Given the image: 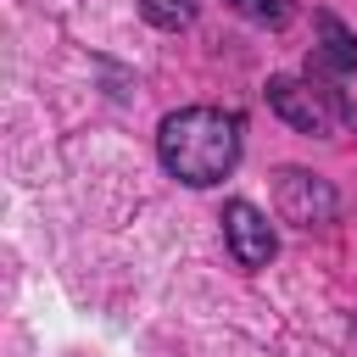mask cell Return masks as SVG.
<instances>
[{"label":"cell","mask_w":357,"mask_h":357,"mask_svg":"<svg viewBox=\"0 0 357 357\" xmlns=\"http://www.w3.org/2000/svg\"><path fill=\"white\" fill-rule=\"evenodd\" d=\"M245 22H257V28H284L290 17H296V6L290 0H229Z\"/></svg>","instance_id":"7"},{"label":"cell","mask_w":357,"mask_h":357,"mask_svg":"<svg viewBox=\"0 0 357 357\" xmlns=\"http://www.w3.org/2000/svg\"><path fill=\"white\" fill-rule=\"evenodd\" d=\"M223 240H229V257L240 262V268H268L273 262V251H279V234H273V223H268V212H257L251 201H229L223 206Z\"/></svg>","instance_id":"4"},{"label":"cell","mask_w":357,"mask_h":357,"mask_svg":"<svg viewBox=\"0 0 357 357\" xmlns=\"http://www.w3.org/2000/svg\"><path fill=\"white\" fill-rule=\"evenodd\" d=\"M139 11H145V22H156V28H190L195 11H201V0H139Z\"/></svg>","instance_id":"6"},{"label":"cell","mask_w":357,"mask_h":357,"mask_svg":"<svg viewBox=\"0 0 357 357\" xmlns=\"http://www.w3.org/2000/svg\"><path fill=\"white\" fill-rule=\"evenodd\" d=\"M240 145H245V123L240 112H223V106H184V112H167L156 128L162 167L190 190L223 184L240 162Z\"/></svg>","instance_id":"1"},{"label":"cell","mask_w":357,"mask_h":357,"mask_svg":"<svg viewBox=\"0 0 357 357\" xmlns=\"http://www.w3.org/2000/svg\"><path fill=\"white\" fill-rule=\"evenodd\" d=\"M273 206H279L284 223L318 229V223H335L340 195H335L329 178H318V173H307V167H279V173H273Z\"/></svg>","instance_id":"3"},{"label":"cell","mask_w":357,"mask_h":357,"mask_svg":"<svg viewBox=\"0 0 357 357\" xmlns=\"http://www.w3.org/2000/svg\"><path fill=\"white\" fill-rule=\"evenodd\" d=\"M312 28H318V45H312L307 73H312V78H346V73H357V33H351L335 11H318Z\"/></svg>","instance_id":"5"},{"label":"cell","mask_w":357,"mask_h":357,"mask_svg":"<svg viewBox=\"0 0 357 357\" xmlns=\"http://www.w3.org/2000/svg\"><path fill=\"white\" fill-rule=\"evenodd\" d=\"M268 106L296 134H312V139H335L340 128L357 123V100L346 89H335L329 78H312V73H279V78H268Z\"/></svg>","instance_id":"2"}]
</instances>
